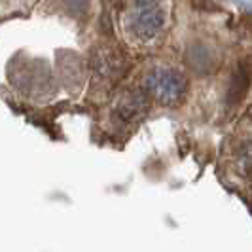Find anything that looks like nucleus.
<instances>
[{"label":"nucleus","instance_id":"1","mask_svg":"<svg viewBox=\"0 0 252 252\" xmlns=\"http://www.w3.org/2000/svg\"><path fill=\"white\" fill-rule=\"evenodd\" d=\"M150 80V88L154 89L156 97L165 104H175L184 93V82L180 74L158 70L156 76H152Z\"/></svg>","mask_w":252,"mask_h":252},{"label":"nucleus","instance_id":"2","mask_svg":"<svg viewBox=\"0 0 252 252\" xmlns=\"http://www.w3.org/2000/svg\"><path fill=\"white\" fill-rule=\"evenodd\" d=\"M146 108V101L140 93H129L126 97V101L120 104V114L126 118V120H135L137 116L144 112Z\"/></svg>","mask_w":252,"mask_h":252}]
</instances>
